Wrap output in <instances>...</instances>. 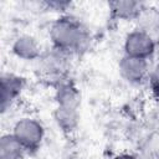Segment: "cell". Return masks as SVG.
Here are the masks:
<instances>
[{"label":"cell","mask_w":159,"mask_h":159,"mask_svg":"<svg viewBox=\"0 0 159 159\" xmlns=\"http://www.w3.org/2000/svg\"><path fill=\"white\" fill-rule=\"evenodd\" d=\"M109 17L114 21L138 20L145 10V4L134 0H113L108 4Z\"/></svg>","instance_id":"cell-8"},{"label":"cell","mask_w":159,"mask_h":159,"mask_svg":"<svg viewBox=\"0 0 159 159\" xmlns=\"http://www.w3.org/2000/svg\"><path fill=\"white\" fill-rule=\"evenodd\" d=\"M26 78L14 72H2L0 77V109L4 114L17 101L26 87Z\"/></svg>","instance_id":"cell-6"},{"label":"cell","mask_w":159,"mask_h":159,"mask_svg":"<svg viewBox=\"0 0 159 159\" xmlns=\"http://www.w3.org/2000/svg\"><path fill=\"white\" fill-rule=\"evenodd\" d=\"M148 86L154 98L159 99V60L158 62L150 68L149 78H148Z\"/></svg>","instance_id":"cell-13"},{"label":"cell","mask_w":159,"mask_h":159,"mask_svg":"<svg viewBox=\"0 0 159 159\" xmlns=\"http://www.w3.org/2000/svg\"><path fill=\"white\" fill-rule=\"evenodd\" d=\"M139 158H140V159H152V158H147V157H140V155H139Z\"/></svg>","instance_id":"cell-16"},{"label":"cell","mask_w":159,"mask_h":159,"mask_svg":"<svg viewBox=\"0 0 159 159\" xmlns=\"http://www.w3.org/2000/svg\"><path fill=\"white\" fill-rule=\"evenodd\" d=\"M71 56L50 47L43 51L37 62V71L43 80L51 81L53 87L60 82L68 78V71L71 66Z\"/></svg>","instance_id":"cell-2"},{"label":"cell","mask_w":159,"mask_h":159,"mask_svg":"<svg viewBox=\"0 0 159 159\" xmlns=\"http://www.w3.org/2000/svg\"><path fill=\"white\" fill-rule=\"evenodd\" d=\"M11 52L22 61H37L42 55V47L39 40L30 34H20L11 42Z\"/></svg>","instance_id":"cell-7"},{"label":"cell","mask_w":159,"mask_h":159,"mask_svg":"<svg viewBox=\"0 0 159 159\" xmlns=\"http://www.w3.org/2000/svg\"><path fill=\"white\" fill-rule=\"evenodd\" d=\"M55 103L56 106L80 108L81 107V92L76 83L67 78L55 86Z\"/></svg>","instance_id":"cell-10"},{"label":"cell","mask_w":159,"mask_h":159,"mask_svg":"<svg viewBox=\"0 0 159 159\" xmlns=\"http://www.w3.org/2000/svg\"><path fill=\"white\" fill-rule=\"evenodd\" d=\"M48 37L51 47L73 57L86 53L92 43L89 27L72 14L58 15L50 25Z\"/></svg>","instance_id":"cell-1"},{"label":"cell","mask_w":159,"mask_h":159,"mask_svg":"<svg viewBox=\"0 0 159 159\" xmlns=\"http://www.w3.org/2000/svg\"><path fill=\"white\" fill-rule=\"evenodd\" d=\"M140 157L159 159V128L149 132L139 145Z\"/></svg>","instance_id":"cell-12"},{"label":"cell","mask_w":159,"mask_h":159,"mask_svg":"<svg viewBox=\"0 0 159 159\" xmlns=\"http://www.w3.org/2000/svg\"><path fill=\"white\" fill-rule=\"evenodd\" d=\"M52 118L61 133L66 135H71L80 127V119H81L80 108L55 106L52 112Z\"/></svg>","instance_id":"cell-9"},{"label":"cell","mask_w":159,"mask_h":159,"mask_svg":"<svg viewBox=\"0 0 159 159\" xmlns=\"http://www.w3.org/2000/svg\"><path fill=\"white\" fill-rule=\"evenodd\" d=\"M150 63L147 60H140L123 55L118 61V72L119 76L132 86H142L148 82Z\"/></svg>","instance_id":"cell-5"},{"label":"cell","mask_w":159,"mask_h":159,"mask_svg":"<svg viewBox=\"0 0 159 159\" xmlns=\"http://www.w3.org/2000/svg\"><path fill=\"white\" fill-rule=\"evenodd\" d=\"M11 133L24 147L27 155L36 154L45 139V127L42 122L29 116L19 118L14 123Z\"/></svg>","instance_id":"cell-3"},{"label":"cell","mask_w":159,"mask_h":159,"mask_svg":"<svg viewBox=\"0 0 159 159\" xmlns=\"http://www.w3.org/2000/svg\"><path fill=\"white\" fill-rule=\"evenodd\" d=\"M112 159H140V158H139V155H137V154L124 152V153H119V154L114 155Z\"/></svg>","instance_id":"cell-15"},{"label":"cell","mask_w":159,"mask_h":159,"mask_svg":"<svg viewBox=\"0 0 159 159\" xmlns=\"http://www.w3.org/2000/svg\"><path fill=\"white\" fill-rule=\"evenodd\" d=\"M27 155L24 147L12 135V133H4L0 138V159H24Z\"/></svg>","instance_id":"cell-11"},{"label":"cell","mask_w":159,"mask_h":159,"mask_svg":"<svg viewBox=\"0 0 159 159\" xmlns=\"http://www.w3.org/2000/svg\"><path fill=\"white\" fill-rule=\"evenodd\" d=\"M42 6H45L46 10H52V11H58L61 14H66L67 10L71 7L72 2L71 1H63V0H51V1H43L41 2Z\"/></svg>","instance_id":"cell-14"},{"label":"cell","mask_w":159,"mask_h":159,"mask_svg":"<svg viewBox=\"0 0 159 159\" xmlns=\"http://www.w3.org/2000/svg\"><path fill=\"white\" fill-rule=\"evenodd\" d=\"M157 52V40L144 29L134 27L128 31L123 39V55L140 58L152 60Z\"/></svg>","instance_id":"cell-4"}]
</instances>
